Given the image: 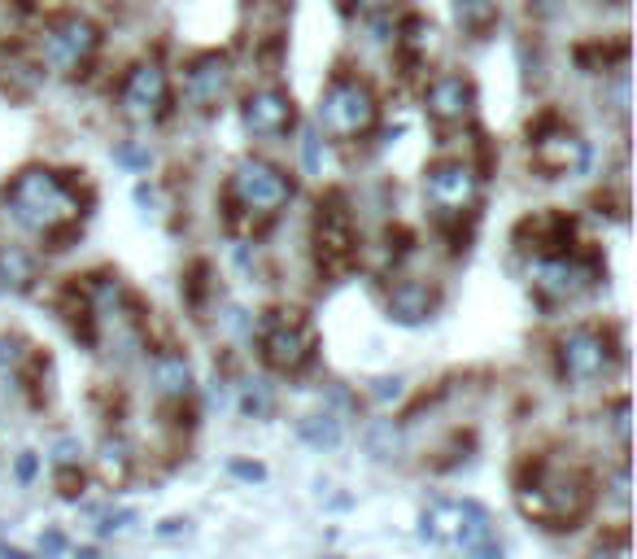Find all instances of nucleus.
I'll return each instance as SVG.
<instances>
[{
    "label": "nucleus",
    "instance_id": "1",
    "mask_svg": "<svg viewBox=\"0 0 637 559\" xmlns=\"http://www.w3.org/2000/svg\"><path fill=\"white\" fill-rule=\"evenodd\" d=\"M0 201H5V214L18 228L44 236V241L70 236L79 214H83L79 188L70 184L62 171H53V166H27V171H18L14 180L5 184Z\"/></svg>",
    "mask_w": 637,
    "mask_h": 559
},
{
    "label": "nucleus",
    "instance_id": "2",
    "mask_svg": "<svg viewBox=\"0 0 637 559\" xmlns=\"http://www.w3.org/2000/svg\"><path fill=\"white\" fill-rule=\"evenodd\" d=\"M515 503H520V511L533 525L572 529L590 511L594 485L568 459H533L524 463V477L515 485Z\"/></svg>",
    "mask_w": 637,
    "mask_h": 559
},
{
    "label": "nucleus",
    "instance_id": "3",
    "mask_svg": "<svg viewBox=\"0 0 637 559\" xmlns=\"http://www.w3.org/2000/svg\"><path fill=\"white\" fill-rule=\"evenodd\" d=\"M293 201V180L275 162L245 158L227 180V219L245 223V228H262Z\"/></svg>",
    "mask_w": 637,
    "mask_h": 559
},
{
    "label": "nucleus",
    "instance_id": "4",
    "mask_svg": "<svg viewBox=\"0 0 637 559\" xmlns=\"http://www.w3.org/2000/svg\"><path fill=\"white\" fill-rule=\"evenodd\" d=\"M380 123V101L358 75H336L319 97V127L332 140H363Z\"/></svg>",
    "mask_w": 637,
    "mask_h": 559
},
{
    "label": "nucleus",
    "instance_id": "5",
    "mask_svg": "<svg viewBox=\"0 0 637 559\" xmlns=\"http://www.w3.org/2000/svg\"><path fill=\"white\" fill-rule=\"evenodd\" d=\"M319 350V332L302 311H267L258 324V354L271 372L297 376L306 372Z\"/></svg>",
    "mask_w": 637,
    "mask_h": 559
},
{
    "label": "nucleus",
    "instance_id": "6",
    "mask_svg": "<svg viewBox=\"0 0 637 559\" xmlns=\"http://www.w3.org/2000/svg\"><path fill=\"white\" fill-rule=\"evenodd\" d=\"M424 538L459 546L472 559H502V546L494 538V525L476 503H437L424 511Z\"/></svg>",
    "mask_w": 637,
    "mask_h": 559
},
{
    "label": "nucleus",
    "instance_id": "7",
    "mask_svg": "<svg viewBox=\"0 0 637 559\" xmlns=\"http://www.w3.org/2000/svg\"><path fill=\"white\" fill-rule=\"evenodd\" d=\"M598 276H603V271H598L594 258H581L576 249H563V254H537V263L528 267L533 293L542 297L546 306L576 302L581 293L594 289Z\"/></svg>",
    "mask_w": 637,
    "mask_h": 559
},
{
    "label": "nucleus",
    "instance_id": "8",
    "mask_svg": "<svg viewBox=\"0 0 637 559\" xmlns=\"http://www.w3.org/2000/svg\"><path fill=\"white\" fill-rule=\"evenodd\" d=\"M424 193L432 201L441 223H463V214H476L480 201V175L467 158H441L428 166Z\"/></svg>",
    "mask_w": 637,
    "mask_h": 559
},
{
    "label": "nucleus",
    "instance_id": "9",
    "mask_svg": "<svg viewBox=\"0 0 637 559\" xmlns=\"http://www.w3.org/2000/svg\"><path fill=\"white\" fill-rule=\"evenodd\" d=\"M555 359H559V376L572 380V385H590V380H603L611 372V363H616V341H611V332L603 328H572L559 337L555 346Z\"/></svg>",
    "mask_w": 637,
    "mask_h": 559
},
{
    "label": "nucleus",
    "instance_id": "10",
    "mask_svg": "<svg viewBox=\"0 0 637 559\" xmlns=\"http://www.w3.org/2000/svg\"><path fill=\"white\" fill-rule=\"evenodd\" d=\"M528 136H533L528 158H533V171L542 175V180H563V175H576L590 162V145H585L581 132H572L568 123L546 118V123H537V132H528Z\"/></svg>",
    "mask_w": 637,
    "mask_h": 559
},
{
    "label": "nucleus",
    "instance_id": "11",
    "mask_svg": "<svg viewBox=\"0 0 637 559\" xmlns=\"http://www.w3.org/2000/svg\"><path fill=\"white\" fill-rule=\"evenodd\" d=\"M315 258L319 267L336 276L358 258V228H354V214L341 206V197L319 201L315 214Z\"/></svg>",
    "mask_w": 637,
    "mask_h": 559
},
{
    "label": "nucleus",
    "instance_id": "12",
    "mask_svg": "<svg viewBox=\"0 0 637 559\" xmlns=\"http://www.w3.org/2000/svg\"><path fill=\"white\" fill-rule=\"evenodd\" d=\"M118 105L131 123H158L171 110V79L158 62H140L127 70L123 88H118Z\"/></svg>",
    "mask_w": 637,
    "mask_h": 559
},
{
    "label": "nucleus",
    "instance_id": "13",
    "mask_svg": "<svg viewBox=\"0 0 637 559\" xmlns=\"http://www.w3.org/2000/svg\"><path fill=\"white\" fill-rule=\"evenodd\" d=\"M101 49V31L92 27L88 18L70 14V18H57L53 27L44 31V62L57 66V70H83Z\"/></svg>",
    "mask_w": 637,
    "mask_h": 559
},
{
    "label": "nucleus",
    "instance_id": "14",
    "mask_svg": "<svg viewBox=\"0 0 637 559\" xmlns=\"http://www.w3.org/2000/svg\"><path fill=\"white\" fill-rule=\"evenodd\" d=\"M240 118H245L249 136L280 140V136L293 132L297 110H293V97H288L284 88H258V92L245 97V105H240Z\"/></svg>",
    "mask_w": 637,
    "mask_h": 559
},
{
    "label": "nucleus",
    "instance_id": "15",
    "mask_svg": "<svg viewBox=\"0 0 637 559\" xmlns=\"http://www.w3.org/2000/svg\"><path fill=\"white\" fill-rule=\"evenodd\" d=\"M424 110L437 127H463L476 114V88L463 75H437L424 88Z\"/></svg>",
    "mask_w": 637,
    "mask_h": 559
},
{
    "label": "nucleus",
    "instance_id": "16",
    "mask_svg": "<svg viewBox=\"0 0 637 559\" xmlns=\"http://www.w3.org/2000/svg\"><path fill=\"white\" fill-rule=\"evenodd\" d=\"M232 88V62L223 53H201L184 70V101L192 110H214Z\"/></svg>",
    "mask_w": 637,
    "mask_h": 559
},
{
    "label": "nucleus",
    "instance_id": "17",
    "mask_svg": "<svg viewBox=\"0 0 637 559\" xmlns=\"http://www.w3.org/2000/svg\"><path fill=\"white\" fill-rule=\"evenodd\" d=\"M149 380H153V394L179 407L192 394V363L179 350H158L149 363Z\"/></svg>",
    "mask_w": 637,
    "mask_h": 559
},
{
    "label": "nucleus",
    "instance_id": "18",
    "mask_svg": "<svg viewBox=\"0 0 637 559\" xmlns=\"http://www.w3.org/2000/svg\"><path fill=\"white\" fill-rule=\"evenodd\" d=\"M520 245L537 249V254H563V249H572V219L559 210L533 214L520 223Z\"/></svg>",
    "mask_w": 637,
    "mask_h": 559
},
{
    "label": "nucleus",
    "instance_id": "19",
    "mask_svg": "<svg viewBox=\"0 0 637 559\" xmlns=\"http://www.w3.org/2000/svg\"><path fill=\"white\" fill-rule=\"evenodd\" d=\"M384 306H389V315L398 319V324H424V319L437 311V289L424 280H398L384 297Z\"/></svg>",
    "mask_w": 637,
    "mask_h": 559
},
{
    "label": "nucleus",
    "instance_id": "20",
    "mask_svg": "<svg viewBox=\"0 0 637 559\" xmlns=\"http://www.w3.org/2000/svg\"><path fill=\"white\" fill-rule=\"evenodd\" d=\"M131 472H136V455H131V446L123 437H105L101 450H96V477H101L110 490H123L131 481Z\"/></svg>",
    "mask_w": 637,
    "mask_h": 559
},
{
    "label": "nucleus",
    "instance_id": "21",
    "mask_svg": "<svg viewBox=\"0 0 637 559\" xmlns=\"http://www.w3.org/2000/svg\"><path fill=\"white\" fill-rule=\"evenodd\" d=\"M454 22H459L467 35L485 40V35L498 27V0H454Z\"/></svg>",
    "mask_w": 637,
    "mask_h": 559
},
{
    "label": "nucleus",
    "instance_id": "22",
    "mask_svg": "<svg viewBox=\"0 0 637 559\" xmlns=\"http://www.w3.org/2000/svg\"><path fill=\"white\" fill-rule=\"evenodd\" d=\"M31 280H35V258L22 254L18 245H0V284L31 289Z\"/></svg>",
    "mask_w": 637,
    "mask_h": 559
},
{
    "label": "nucleus",
    "instance_id": "23",
    "mask_svg": "<svg viewBox=\"0 0 637 559\" xmlns=\"http://www.w3.org/2000/svg\"><path fill=\"white\" fill-rule=\"evenodd\" d=\"M297 433H302L310 446H336V442H341V424H336V415H328V411L306 415V420L297 424Z\"/></svg>",
    "mask_w": 637,
    "mask_h": 559
},
{
    "label": "nucleus",
    "instance_id": "24",
    "mask_svg": "<svg viewBox=\"0 0 637 559\" xmlns=\"http://www.w3.org/2000/svg\"><path fill=\"white\" fill-rule=\"evenodd\" d=\"M432 35H437V31H432V22H428V18H406V22H402V49L419 62V57H424L432 44H437Z\"/></svg>",
    "mask_w": 637,
    "mask_h": 559
},
{
    "label": "nucleus",
    "instance_id": "25",
    "mask_svg": "<svg viewBox=\"0 0 637 559\" xmlns=\"http://www.w3.org/2000/svg\"><path fill=\"white\" fill-rule=\"evenodd\" d=\"M590 559H633V546H629V533H611V538H603L594 546V555Z\"/></svg>",
    "mask_w": 637,
    "mask_h": 559
},
{
    "label": "nucleus",
    "instance_id": "26",
    "mask_svg": "<svg viewBox=\"0 0 637 559\" xmlns=\"http://www.w3.org/2000/svg\"><path fill=\"white\" fill-rule=\"evenodd\" d=\"M57 490H62V498L83 494V472H75L70 463H62V472H57Z\"/></svg>",
    "mask_w": 637,
    "mask_h": 559
},
{
    "label": "nucleus",
    "instance_id": "27",
    "mask_svg": "<svg viewBox=\"0 0 637 559\" xmlns=\"http://www.w3.org/2000/svg\"><path fill=\"white\" fill-rule=\"evenodd\" d=\"M206 276H210V267H206V263L192 267V280H188V302H192V306L206 302Z\"/></svg>",
    "mask_w": 637,
    "mask_h": 559
},
{
    "label": "nucleus",
    "instance_id": "28",
    "mask_svg": "<svg viewBox=\"0 0 637 559\" xmlns=\"http://www.w3.org/2000/svg\"><path fill=\"white\" fill-rule=\"evenodd\" d=\"M267 407H271V394H267V389H262V385H258V389H245V411H249V415H262Z\"/></svg>",
    "mask_w": 637,
    "mask_h": 559
},
{
    "label": "nucleus",
    "instance_id": "29",
    "mask_svg": "<svg viewBox=\"0 0 637 559\" xmlns=\"http://www.w3.org/2000/svg\"><path fill=\"white\" fill-rule=\"evenodd\" d=\"M22 359V350H18V337H0V367H14Z\"/></svg>",
    "mask_w": 637,
    "mask_h": 559
},
{
    "label": "nucleus",
    "instance_id": "30",
    "mask_svg": "<svg viewBox=\"0 0 637 559\" xmlns=\"http://www.w3.org/2000/svg\"><path fill=\"white\" fill-rule=\"evenodd\" d=\"M616 437L629 442V402H616Z\"/></svg>",
    "mask_w": 637,
    "mask_h": 559
},
{
    "label": "nucleus",
    "instance_id": "31",
    "mask_svg": "<svg viewBox=\"0 0 637 559\" xmlns=\"http://www.w3.org/2000/svg\"><path fill=\"white\" fill-rule=\"evenodd\" d=\"M302 153H306V166H310V171H319V136H315V132H310V136H306V145H302Z\"/></svg>",
    "mask_w": 637,
    "mask_h": 559
},
{
    "label": "nucleus",
    "instance_id": "32",
    "mask_svg": "<svg viewBox=\"0 0 637 559\" xmlns=\"http://www.w3.org/2000/svg\"><path fill=\"white\" fill-rule=\"evenodd\" d=\"M402 394V380H376V398H398Z\"/></svg>",
    "mask_w": 637,
    "mask_h": 559
},
{
    "label": "nucleus",
    "instance_id": "33",
    "mask_svg": "<svg viewBox=\"0 0 637 559\" xmlns=\"http://www.w3.org/2000/svg\"><path fill=\"white\" fill-rule=\"evenodd\" d=\"M118 158H123V162H131V166H144V162H149V153H144V149H131V145H123V149H118Z\"/></svg>",
    "mask_w": 637,
    "mask_h": 559
},
{
    "label": "nucleus",
    "instance_id": "34",
    "mask_svg": "<svg viewBox=\"0 0 637 559\" xmlns=\"http://www.w3.org/2000/svg\"><path fill=\"white\" fill-rule=\"evenodd\" d=\"M35 477V455H22L18 459V481H31Z\"/></svg>",
    "mask_w": 637,
    "mask_h": 559
},
{
    "label": "nucleus",
    "instance_id": "35",
    "mask_svg": "<svg viewBox=\"0 0 637 559\" xmlns=\"http://www.w3.org/2000/svg\"><path fill=\"white\" fill-rule=\"evenodd\" d=\"M354 5H358V9H367V14H380V9H389L393 0H354Z\"/></svg>",
    "mask_w": 637,
    "mask_h": 559
},
{
    "label": "nucleus",
    "instance_id": "36",
    "mask_svg": "<svg viewBox=\"0 0 637 559\" xmlns=\"http://www.w3.org/2000/svg\"><path fill=\"white\" fill-rule=\"evenodd\" d=\"M57 463H75V442H57Z\"/></svg>",
    "mask_w": 637,
    "mask_h": 559
},
{
    "label": "nucleus",
    "instance_id": "37",
    "mask_svg": "<svg viewBox=\"0 0 637 559\" xmlns=\"http://www.w3.org/2000/svg\"><path fill=\"white\" fill-rule=\"evenodd\" d=\"M236 477H254V481H262V468H258V463H236Z\"/></svg>",
    "mask_w": 637,
    "mask_h": 559
},
{
    "label": "nucleus",
    "instance_id": "38",
    "mask_svg": "<svg viewBox=\"0 0 637 559\" xmlns=\"http://www.w3.org/2000/svg\"><path fill=\"white\" fill-rule=\"evenodd\" d=\"M44 551H48V555L62 551V533H48V538H44Z\"/></svg>",
    "mask_w": 637,
    "mask_h": 559
},
{
    "label": "nucleus",
    "instance_id": "39",
    "mask_svg": "<svg viewBox=\"0 0 637 559\" xmlns=\"http://www.w3.org/2000/svg\"><path fill=\"white\" fill-rule=\"evenodd\" d=\"M0 559H27V555H22V551H5V555H0Z\"/></svg>",
    "mask_w": 637,
    "mask_h": 559
},
{
    "label": "nucleus",
    "instance_id": "40",
    "mask_svg": "<svg viewBox=\"0 0 637 559\" xmlns=\"http://www.w3.org/2000/svg\"><path fill=\"white\" fill-rule=\"evenodd\" d=\"M75 559H96V551H79V555H75Z\"/></svg>",
    "mask_w": 637,
    "mask_h": 559
}]
</instances>
